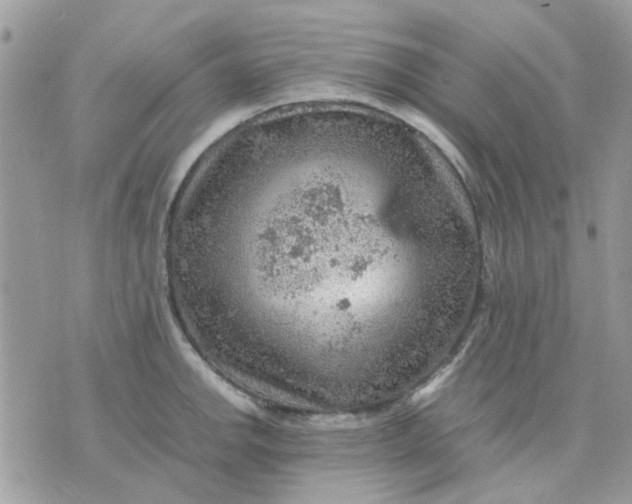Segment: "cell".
I'll use <instances>...</instances> for the list:
<instances>
[{
    "instance_id": "6da1fadb",
    "label": "cell",
    "mask_w": 632,
    "mask_h": 504,
    "mask_svg": "<svg viewBox=\"0 0 632 504\" xmlns=\"http://www.w3.org/2000/svg\"><path fill=\"white\" fill-rule=\"evenodd\" d=\"M392 157L317 138L249 153L217 175L176 260L234 360L320 384L357 380L410 260Z\"/></svg>"
}]
</instances>
